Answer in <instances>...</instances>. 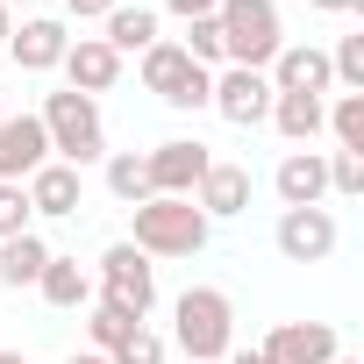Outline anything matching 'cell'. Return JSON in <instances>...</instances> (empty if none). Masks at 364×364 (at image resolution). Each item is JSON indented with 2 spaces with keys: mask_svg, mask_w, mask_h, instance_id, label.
I'll return each instance as SVG.
<instances>
[{
  "mask_svg": "<svg viewBox=\"0 0 364 364\" xmlns=\"http://www.w3.org/2000/svg\"><path fill=\"white\" fill-rule=\"evenodd\" d=\"M171 343L186 350V364H222L236 350V300L222 286H186L171 300Z\"/></svg>",
  "mask_w": 364,
  "mask_h": 364,
  "instance_id": "1",
  "label": "cell"
},
{
  "mask_svg": "<svg viewBox=\"0 0 364 364\" xmlns=\"http://www.w3.org/2000/svg\"><path fill=\"white\" fill-rule=\"evenodd\" d=\"M36 122H43V136H50V157L58 164H72V171H86L93 157H107V122H100V100H86V93H43V107H36Z\"/></svg>",
  "mask_w": 364,
  "mask_h": 364,
  "instance_id": "2",
  "label": "cell"
},
{
  "mask_svg": "<svg viewBox=\"0 0 364 364\" xmlns=\"http://www.w3.org/2000/svg\"><path fill=\"white\" fill-rule=\"evenodd\" d=\"M215 22H222V65L272 72V58L286 50L279 0H222V8H215Z\"/></svg>",
  "mask_w": 364,
  "mask_h": 364,
  "instance_id": "3",
  "label": "cell"
},
{
  "mask_svg": "<svg viewBox=\"0 0 364 364\" xmlns=\"http://www.w3.org/2000/svg\"><path fill=\"white\" fill-rule=\"evenodd\" d=\"M129 215H136V236H129V243H136L143 257H200V250H208V229H215V222L193 208V193H186V200H143V208H129Z\"/></svg>",
  "mask_w": 364,
  "mask_h": 364,
  "instance_id": "4",
  "label": "cell"
},
{
  "mask_svg": "<svg viewBox=\"0 0 364 364\" xmlns=\"http://www.w3.org/2000/svg\"><path fill=\"white\" fill-rule=\"evenodd\" d=\"M143 86L164 100V107H178V114H193V107H208V93H215V72H200L186 50H178L171 36H157L150 50H143Z\"/></svg>",
  "mask_w": 364,
  "mask_h": 364,
  "instance_id": "5",
  "label": "cell"
},
{
  "mask_svg": "<svg viewBox=\"0 0 364 364\" xmlns=\"http://www.w3.org/2000/svg\"><path fill=\"white\" fill-rule=\"evenodd\" d=\"M100 300H114V307H129L136 321L157 307V264L136 250V243H107L100 250V286H93Z\"/></svg>",
  "mask_w": 364,
  "mask_h": 364,
  "instance_id": "6",
  "label": "cell"
},
{
  "mask_svg": "<svg viewBox=\"0 0 364 364\" xmlns=\"http://www.w3.org/2000/svg\"><path fill=\"white\" fill-rule=\"evenodd\" d=\"M208 143H193V136H171V143H157V150H143V178H150V200H186L200 178H208Z\"/></svg>",
  "mask_w": 364,
  "mask_h": 364,
  "instance_id": "7",
  "label": "cell"
},
{
  "mask_svg": "<svg viewBox=\"0 0 364 364\" xmlns=\"http://www.w3.org/2000/svg\"><path fill=\"white\" fill-rule=\"evenodd\" d=\"M208 107H215L229 129H257V122L272 114V79H264V72H243V65H222Z\"/></svg>",
  "mask_w": 364,
  "mask_h": 364,
  "instance_id": "8",
  "label": "cell"
},
{
  "mask_svg": "<svg viewBox=\"0 0 364 364\" xmlns=\"http://www.w3.org/2000/svg\"><path fill=\"white\" fill-rule=\"evenodd\" d=\"M272 243L286 264H321V257H336V215L328 208H286Z\"/></svg>",
  "mask_w": 364,
  "mask_h": 364,
  "instance_id": "9",
  "label": "cell"
},
{
  "mask_svg": "<svg viewBox=\"0 0 364 364\" xmlns=\"http://www.w3.org/2000/svg\"><path fill=\"white\" fill-rule=\"evenodd\" d=\"M257 350L272 364H328V357H343V336H336V321H279Z\"/></svg>",
  "mask_w": 364,
  "mask_h": 364,
  "instance_id": "10",
  "label": "cell"
},
{
  "mask_svg": "<svg viewBox=\"0 0 364 364\" xmlns=\"http://www.w3.org/2000/svg\"><path fill=\"white\" fill-rule=\"evenodd\" d=\"M43 164H50L43 122L36 114H8V122H0V186H22V178L43 171Z\"/></svg>",
  "mask_w": 364,
  "mask_h": 364,
  "instance_id": "11",
  "label": "cell"
},
{
  "mask_svg": "<svg viewBox=\"0 0 364 364\" xmlns=\"http://www.w3.org/2000/svg\"><path fill=\"white\" fill-rule=\"evenodd\" d=\"M8 50H15L22 72H58L65 50H72V29H65L58 15H22V29L8 36Z\"/></svg>",
  "mask_w": 364,
  "mask_h": 364,
  "instance_id": "12",
  "label": "cell"
},
{
  "mask_svg": "<svg viewBox=\"0 0 364 364\" xmlns=\"http://www.w3.org/2000/svg\"><path fill=\"white\" fill-rule=\"evenodd\" d=\"M272 93H314V100H328V50H314V43H286L279 58H272Z\"/></svg>",
  "mask_w": 364,
  "mask_h": 364,
  "instance_id": "13",
  "label": "cell"
},
{
  "mask_svg": "<svg viewBox=\"0 0 364 364\" xmlns=\"http://www.w3.org/2000/svg\"><path fill=\"white\" fill-rule=\"evenodd\" d=\"M272 186H279L286 208H321L328 200V157L321 150H286L279 171H272Z\"/></svg>",
  "mask_w": 364,
  "mask_h": 364,
  "instance_id": "14",
  "label": "cell"
},
{
  "mask_svg": "<svg viewBox=\"0 0 364 364\" xmlns=\"http://www.w3.org/2000/svg\"><path fill=\"white\" fill-rule=\"evenodd\" d=\"M193 208L208 215V222H236L243 208H250V164H208V178L193 186Z\"/></svg>",
  "mask_w": 364,
  "mask_h": 364,
  "instance_id": "15",
  "label": "cell"
},
{
  "mask_svg": "<svg viewBox=\"0 0 364 364\" xmlns=\"http://www.w3.org/2000/svg\"><path fill=\"white\" fill-rule=\"evenodd\" d=\"M58 72H65V86H72V93H86V100H93V93H107V86L122 79V58H114L100 36H72V50H65V65H58Z\"/></svg>",
  "mask_w": 364,
  "mask_h": 364,
  "instance_id": "16",
  "label": "cell"
},
{
  "mask_svg": "<svg viewBox=\"0 0 364 364\" xmlns=\"http://www.w3.org/2000/svg\"><path fill=\"white\" fill-rule=\"evenodd\" d=\"M22 193H29V208L36 215H50V222H65V215H79V200H86V178L72 171V164H43V171H29L22 178Z\"/></svg>",
  "mask_w": 364,
  "mask_h": 364,
  "instance_id": "17",
  "label": "cell"
},
{
  "mask_svg": "<svg viewBox=\"0 0 364 364\" xmlns=\"http://www.w3.org/2000/svg\"><path fill=\"white\" fill-rule=\"evenodd\" d=\"M293 150H307L314 136H321V122H328V100H314V93H272V114H264Z\"/></svg>",
  "mask_w": 364,
  "mask_h": 364,
  "instance_id": "18",
  "label": "cell"
},
{
  "mask_svg": "<svg viewBox=\"0 0 364 364\" xmlns=\"http://www.w3.org/2000/svg\"><path fill=\"white\" fill-rule=\"evenodd\" d=\"M36 293L58 307V314H72V307H86L93 300V279L79 272V257H65V250H50V264H43V279H36Z\"/></svg>",
  "mask_w": 364,
  "mask_h": 364,
  "instance_id": "19",
  "label": "cell"
},
{
  "mask_svg": "<svg viewBox=\"0 0 364 364\" xmlns=\"http://www.w3.org/2000/svg\"><path fill=\"white\" fill-rule=\"evenodd\" d=\"M43 264H50V243L29 229V236H8L0 243V286L8 293H22V286H36L43 279Z\"/></svg>",
  "mask_w": 364,
  "mask_h": 364,
  "instance_id": "20",
  "label": "cell"
},
{
  "mask_svg": "<svg viewBox=\"0 0 364 364\" xmlns=\"http://www.w3.org/2000/svg\"><path fill=\"white\" fill-rule=\"evenodd\" d=\"M100 43H107L114 58H129V50L143 58V50L157 43V8H129V0H122V8L107 15V36H100Z\"/></svg>",
  "mask_w": 364,
  "mask_h": 364,
  "instance_id": "21",
  "label": "cell"
},
{
  "mask_svg": "<svg viewBox=\"0 0 364 364\" xmlns=\"http://www.w3.org/2000/svg\"><path fill=\"white\" fill-rule=\"evenodd\" d=\"M136 328H143V321H136L129 307H114V300H100V293L86 300V343H93L100 357H114V350H122V343H129Z\"/></svg>",
  "mask_w": 364,
  "mask_h": 364,
  "instance_id": "22",
  "label": "cell"
},
{
  "mask_svg": "<svg viewBox=\"0 0 364 364\" xmlns=\"http://www.w3.org/2000/svg\"><path fill=\"white\" fill-rule=\"evenodd\" d=\"M107 193H114L122 208H143V200H150V178H143V157H136V150L107 157Z\"/></svg>",
  "mask_w": 364,
  "mask_h": 364,
  "instance_id": "23",
  "label": "cell"
},
{
  "mask_svg": "<svg viewBox=\"0 0 364 364\" xmlns=\"http://www.w3.org/2000/svg\"><path fill=\"white\" fill-rule=\"evenodd\" d=\"M321 129H336V143H343V150H364V93H336Z\"/></svg>",
  "mask_w": 364,
  "mask_h": 364,
  "instance_id": "24",
  "label": "cell"
},
{
  "mask_svg": "<svg viewBox=\"0 0 364 364\" xmlns=\"http://www.w3.org/2000/svg\"><path fill=\"white\" fill-rule=\"evenodd\" d=\"M178 50H186V58H193L200 72H208V65H222V22H215V15L186 22V43H178Z\"/></svg>",
  "mask_w": 364,
  "mask_h": 364,
  "instance_id": "25",
  "label": "cell"
},
{
  "mask_svg": "<svg viewBox=\"0 0 364 364\" xmlns=\"http://www.w3.org/2000/svg\"><path fill=\"white\" fill-rule=\"evenodd\" d=\"M29 229H36L29 193H22V186H0V243H8V236H29Z\"/></svg>",
  "mask_w": 364,
  "mask_h": 364,
  "instance_id": "26",
  "label": "cell"
},
{
  "mask_svg": "<svg viewBox=\"0 0 364 364\" xmlns=\"http://www.w3.org/2000/svg\"><path fill=\"white\" fill-rule=\"evenodd\" d=\"M328 193H343V200L364 193V150H336L328 157Z\"/></svg>",
  "mask_w": 364,
  "mask_h": 364,
  "instance_id": "27",
  "label": "cell"
},
{
  "mask_svg": "<svg viewBox=\"0 0 364 364\" xmlns=\"http://www.w3.org/2000/svg\"><path fill=\"white\" fill-rule=\"evenodd\" d=\"M164 357H171V343H164L157 328H136V336H129V343H122L107 364H164Z\"/></svg>",
  "mask_w": 364,
  "mask_h": 364,
  "instance_id": "28",
  "label": "cell"
},
{
  "mask_svg": "<svg viewBox=\"0 0 364 364\" xmlns=\"http://www.w3.org/2000/svg\"><path fill=\"white\" fill-rule=\"evenodd\" d=\"M114 8H122V0H65V15H72V22H107Z\"/></svg>",
  "mask_w": 364,
  "mask_h": 364,
  "instance_id": "29",
  "label": "cell"
},
{
  "mask_svg": "<svg viewBox=\"0 0 364 364\" xmlns=\"http://www.w3.org/2000/svg\"><path fill=\"white\" fill-rule=\"evenodd\" d=\"M164 8H171L178 22H200V15H215V8H222V0H164Z\"/></svg>",
  "mask_w": 364,
  "mask_h": 364,
  "instance_id": "30",
  "label": "cell"
},
{
  "mask_svg": "<svg viewBox=\"0 0 364 364\" xmlns=\"http://www.w3.org/2000/svg\"><path fill=\"white\" fill-rule=\"evenodd\" d=\"M307 8H321V15H357L364 0H307Z\"/></svg>",
  "mask_w": 364,
  "mask_h": 364,
  "instance_id": "31",
  "label": "cell"
},
{
  "mask_svg": "<svg viewBox=\"0 0 364 364\" xmlns=\"http://www.w3.org/2000/svg\"><path fill=\"white\" fill-rule=\"evenodd\" d=\"M222 364H272V357H264V350H229Z\"/></svg>",
  "mask_w": 364,
  "mask_h": 364,
  "instance_id": "32",
  "label": "cell"
},
{
  "mask_svg": "<svg viewBox=\"0 0 364 364\" xmlns=\"http://www.w3.org/2000/svg\"><path fill=\"white\" fill-rule=\"evenodd\" d=\"M8 36H15V15H8V8H0V50H8Z\"/></svg>",
  "mask_w": 364,
  "mask_h": 364,
  "instance_id": "33",
  "label": "cell"
},
{
  "mask_svg": "<svg viewBox=\"0 0 364 364\" xmlns=\"http://www.w3.org/2000/svg\"><path fill=\"white\" fill-rule=\"evenodd\" d=\"M65 364H107V357H100V350H79V357H65Z\"/></svg>",
  "mask_w": 364,
  "mask_h": 364,
  "instance_id": "34",
  "label": "cell"
},
{
  "mask_svg": "<svg viewBox=\"0 0 364 364\" xmlns=\"http://www.w3.org/2000/svg\"><path fill=\"white\" fill-rule=\"evenodd\" d=\"M0 364H29V357H22V350H0Z\"/></svg>",
  "mask_w": 364,
  "mask_h": 364,
  "instance_id": "35",
  "label": "cell"
},
{
  "mask_svg": "<svg viewBox=\"0 0 364 364\" xmlns=\"http://www.w3.org/2000/svg\"><path fill=\"white\" fill-rule=\"evenodd\" d=\"M0 8H8V15H15V8H29V0H0Z\"/></svg>",
  "mask_w": 364,
  "mask_h": 364,
  "instance_id": "36",
  "label": "cell"
},
{
  "mask_svg": "<svg viewBox=\"0 0 364 364\" xmlns=\"http://www.w3.org/2000/svg\"><path fill=\"white\" fill-rule=\"evenodd\" d=\"M328 364H357V357H328Z\"/></svg>",
  "mask_w": 364,
  "mask_h": 364,
  "instance_id": "37",
  "label": "cell"
}]
</instances>
